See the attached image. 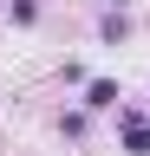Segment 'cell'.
Here are the masks:
<instances>
[{
  "label": "cell",
  "instance_id": "6da1fadb",
  "mask_svg": "<svg viewBox=\"0 0 150 156\" xmlns=\"http://www.w3.org/2000/svg\"><path fill=\"white\" fill-rule=\"evenodd\" d=\"M124 150H130V156H150V117L124 111Z\"/></svg>",
  "mask_w": 150,
  "mask_h": 156
},
{
  "label": "cell",
  "instance_id": "7a4b0ae2",
  "mask_svg": "<svg viewBox=\"0 0 150 156\" xmlns=\"http://www.w3.org/2000/svg\"><path fill=\"white\" fill-rule=\"evenodd\" d=\"M85 104L91 111H111V104H118V85H111V78H91V85H85Z\"/></svg>",
  "mask_w": 150,
  "mask_h": 156
},
{
  "label": "cell",
  "instance_id": "3957f363",
  "mask_svg": "<svg viewBox=\"0 0 150 156\" xmlns=\"http://www.w3.org/2000/svg\"><path fill=\"white\" fill-rule=\"evenodd\" d=\"M13 20H20V26H26V20H39V0H13Z\"/></svg>",
  "mask_w": 150,
  "mask_h": 156
}]
</instances>
